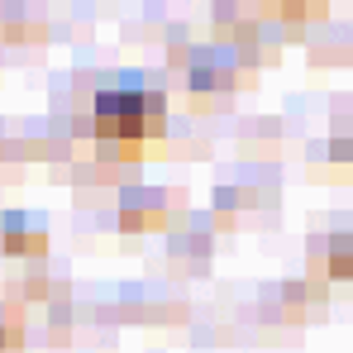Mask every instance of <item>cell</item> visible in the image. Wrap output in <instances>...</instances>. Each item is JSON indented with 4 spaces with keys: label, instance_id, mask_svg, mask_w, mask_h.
Masks as SVG:
<instances>
[{
    "label": "cell",
    "instance_id": "cell-1",
    "mask_svg": "<svg viewBox=\"0 0 353 353\" xmlns=\"http://www.w3.org/2000/svg\"><path fill=\"white\" fill-rule=\"evenodd\" d=\"M91 124L101 143H148L168 129V101L143 86H105L91 105Z\"/></svg>",
    "mask_w": 353,
    "mask_h": 353
}]
</instances>
